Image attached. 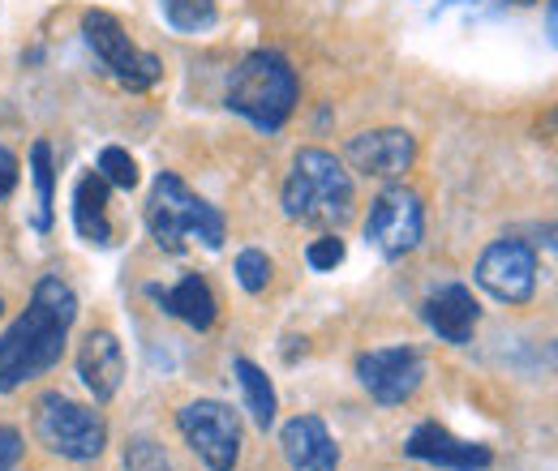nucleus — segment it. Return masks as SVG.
<instances>
[{
  "instance_id": "f257e3e1",
  "label": "nucleus",
  "mask_w": 558,
  "mask_h": 471,
  "mask_svg": "<svg viewBox=\"0 0 558 471\" xmlns=\"http://www.w3.org/2000/svg\"><path fill=\"white\" fill-rule=\"evenodd\" d=\"M77 322V296L61 274H44L31 292L26 313L0 335V395L22 391L26 382L44 377L52 364H61L65 343Z\"/></svg>"
},
{
  "instance_id": "f03ea898",
  "label": "nucleus",
  "mask_w": 558,
  "mask_h": 471,
  "mask_svg": "<svg viewBox=\"0 0 558 471\" xmlns=\"http://www.w3.org/2000/svg\"><path fill=\"white\" fill-rule=\"evenodd\" d=\"M296 99H301V82H296V69L288 65V57H279L271 48H258L232 69L223 103H228V112H236L254 129L279 134L288 125V116L296 112Z\"/></svg>"
},
{
  "instance_id": "7ed1b4c3",
  "label": "nucleus",
  "mask_w": 558,
  "mask_h": 471,
  "mask_svg": "<svg viewBox=\"0 0 558 471\" xmlns=\"http://www.w3.org/2000/svg\"><path fill=\"white\" fill-rule=\"evenodd\" d=\"M283 214L310 227H340L352 214V176L327 150H301L283 181Z\"/></svg>"
},
{
  "instance_id": "20e7f679",
  "label": "nucleus",
  "mask_w": 558,
  "mask_h": 471,
  "mask_svg": "<svg viewBox=\"0 0 558 471\" xmlns=\"http://www.w3.org/2000/svg\"><path fill=\"white\" fill-rule=\"evenodd\" d=\"M146 227L163 253H185L190 240H203L207 249H223V214L203 202L177 172H159L150 202H146Z\"/></svg>"
},
{
  "instance_id": "39448f33",
  "label": "nucleus",
  "mask_w": 558,
  "mask_h": 471,
  "mask_svg": "<svg viewBox=\"0 0 558 471\" xmlns=\"http://www.w3.org/2000/svg\"><path fill=\"white\" fill-rule=\"evenodd\" d=\"M35 437L44 450L70 463H95L108 446V424L95 407L73 404L61 391H48L35 399Z\"/></svg>"
},
{
  "instance_id": "423d86ee",
  "label": "nucleus",
  "mask_w": 558,
  "mask_h": 471,
  "mask_svg": "<svg viewBox=\"0 0 558 471\" xmlns=\"http://www.w3.org/2000/svg\"><path fill=\"white\" fill-rule=\"evenodd\" d=\"M82 39L95 52V61L104 65V73L112 82H121L125 90H150V86H159L163 61L155 52H142L108 9H86L82 13Z\"/></svg>"
},
{
  "instance_id": "0eeeda50",
  "label": "nucleus",
  "mask_w": 558,
  "mask_h": 471,
  "mask_svg": "<svg viewBox=\"0 0 558 471\" xmlns=\"http://www.w3.org/2000/svg\"><path fill=\"white\" fill-rule=\"evenodd\" d=\"M425 236V202L421 194L404 189V185H391L383 189L369 214H365V240L387 258V262H400L404 253H413Z\"/></svg>"
},
{
  "instance_id": "6e6552de",
  "label": "nucleus",
  "mask_w": 558,
  "mask_h": 471,
  "mask_svg": "<svg viewBox=\"0 0 558 471\" xmlns=\"http://www.w3.org/2000/svg\"><path fill=\"white\" fill-rule=\"evenodd\" d=\"M177 429L210 471H236V463H241V420L228 404H215V399L185 404L177 411Z\"/></svg>"
},
{
  "instance_id": "1a4fd4ad",
  "label": "nucleus",
  "mask_w": 558,
  "mask_h": 471,
  "mask_svg": "<svg viewBox=\"0 0 558 471\" xmlns=\"http://www.w3.org/2000/svg\"><path fill=\"white\" fill-rule=\"evenodd\" d=\"M356 377L369 391V399L383 407L409 404L425 382V360L417 347H378L356 356Z\"/></svg>"
},
{
  "instance_id": "9d476101",
  "label": "nucleus",
  "mask_w": 558,
  "mask_h": 471,
  "mask_svg": "<svg viewBox=\"0 0 558 471\" xmlns=\"http://www.w3.org/2000/svg\"><path fill=\"white\" fill-rule=\"evenodd\" d=\"M477 283L502 305H529L533 292H537V253H533V245H524L515 236L494 240L482 253V262H477Z\"/></svg>"
},
{
  "instance_id": "9b49d317",
  "label": "nucleus",
  "mask_w": 558,
  "mask_h": 471,
  "mask_svg": "<svg viewBox=\"0 0 558 471\" xmlns=\"http://www.w3.org/2000/svg\"><path fill=\"white\" fill-rule=\"evenodd\" d=\"M352 172L369 181H400L417 163V137L409 129H365L349 141Z\"/></svg>"
},
{
  "instance_id": "f8f14e48",
  "label": "nucleus",
  "mask_w": 558,
  "mask_h": 471,
  "mask_svg": "<svg viewBox=\"0 0 558 471\" xmlns=\"http://www.w3.org/2000/svg\"><path fill=\"white\" fill-rule=\"evenodd\" d=\"M404 455H409V459H417V463L447 468V471H486V468H494V450H489V446L456 437V433H451V429H442L438 420H425V424H417V429L409 433Z\"/></svg>"
},
{
  "instance_id": "ddd939ff",
  "label": "nucleus",
  "mask_w": 558,
  "mask_h": 471,
  "mask_svg": "<svg viewBox=\"0 0 558 471\" xmlns=\"http://www.w3.org/2000/svg\"><path fill=\"white\" fill-rule=\"evenodd\" d=\"M421 318H425V326L442 338V343L464 347V343H473V331L482 322V305L473 300V292L464 283H442V287H434L425 296Z\"/></svg>"
},
{
  "instance_id": "4468645a",
  "label": "nucleus",
  "mask_w": 558,
  "mask_h": 471,
  "mask_svg": "<svg viewBox=\"0 0 558 471\" xmlns=\"http://www.w3.org/2000/svg\"><path fill=\"white\" fill-rule=\"evenodd\" d=\"M77 377L95 404H112L125 382V351L112 331H90L77 347Z\"/></svg>"
},
{
  "instance_id": "2eb2a0df",
  "label": "nucleus",
  "mask_w": 558,
  "mask_h": 471,
  "mask_svg": "<svg viewBox=\"0 0 558 471\" xmlns=\"http://www.w3.org/2000/svg\"><path fill=\"white\" fill-rule=\"evenodd\" d=\"M279 450L292 471H340V446L318 416H292L279 429Z\"/></svg>"
},
{
  "instance_id": "dca6fc26",
  "label": "nucleus",
  "mask_w": 558,
  "mask_h": 471,
  "mask_svg": "<svg viewBox=\"0 0 558 471\" xmlns=\"http://www.w3.org/2000/svg\"><path fill=\"white\" fill-rule=\"evenodd\" d=\"M146 296H150L163 313L181 318V322L194 326V331H210V326H215L219 305H215V292H210V283L203 278V274H185L177 287H159V283H150Z\"/></svg>"
},
{
  "instance_id": "f3484780",
  "label": "nucleus",
  "mask_w": 558,
  "mask_h": 471,
  "mask_svg": "<svg viewBox=\"0 0 558 471\" xmlns=\"http://www.w3.org/2000/svg\"><path fill=\"white\" fill-rule=\"evenodd\" d=\"M108 181L99 172H82L73 185V227L86 245L108 249L112 245V223H108Z\"/></svg>"
},
{
  "instance_id": "a211bd4d",
  "label": "nucleus",
  "mask_w": 558,
  "mask_h": 471,
  "mask_svg": "<svg viewBox=\"0 0 558 471\" xmlns=\"http://www.w3.org/2000/svg\"><path fill=\"white\" fill-rule=\"evenodd\" d=\"M232 373H236V382H241V395H245V411H250V420H254L263 433H267V429H276L279 399H276L271 377H267L254 360H245V356H236V360H232Z\"/></svg>"
},
{
  "instance_id": "6ab92c4d",
  "label": "nucleus",
  "mask_w": 558,
  "mask_h": 471,
  "mask_svg": "<svg viewBox=\"0 0 558 471\" xmlns=\"http://www.w3.org/2000/svg\"><path fill=\"white\" fill-rule=\"evenodd\" d=\"M31 176H35V189H39L35 232H48V227H52V189H57V168H52V146H48L44 137L31 146Z\"/></svg>"
},
{
  "instance_id": "aec40b11",
  "label": "nucleus",
  "mask_w": 558,
  "mask_h": 471,
  "mask_svg": "<svg viewBox=\"0 0 558 471\" xmlns=\"http://www.w3.org/2000/svg\"><path fill=\"white\" fill-rule=\"evenodd\" d=\"M159 13L177 35H203L219 17L215 0H159Z\"/></svg>"
},
{
  "instance_id": "412c9836",
  "label": "nucleus",
  "mask_w": 558,
  "mask_h": 471,
  "mask_svg": "<svg viewBox=\"0 0 558 471\" xmlns=\"http://www.w3.org/2000/svg\"><path fill=\"white\" fill-rule=\"evenodd\" d=\"M95 172H99L112 189H125V194L138 185V163H134V159H130V150H121V146H104V150H99Z\"/></svg>"
},
{
  "instance_id": "4be33fe9",
  "label": "nucleus",
  "mask_w": 558,
  "mask_h": 471,
  "mask_svg": "<svg viewBox=\"0 0 558 471\" xmlns=\"http://www.w3.org/2000/svg\"><path fill=\"white\" fill-rule=\"evenodd\" d=\"M121 463H125V471H172L168 450H163L155 437H130Z\"/></svg>"
},
{
  "instance_id": "5701e85b",
  "label": "nucleus",
  "mask_w": 558,
  "mask_h": 471,
  "mask_svg": "<svg viewBox=\"0 0 558 471\" xmlns=\"http://www.w3.org/2000/svg\"><path fill=\"white\" fill-rule=\"evenodd\" d=\"M236 283H241L250 296L267 292V283H271V258H267L263 249H245V253L236 258Z\"/></svg>"
},
{
  "instance_id": "b1692460",
  "label": "nucleus",
  "mask_w": 558,
  "mask_h": 471,
  "mask_svg": "<svg viewBox=\"0 0 558 471\" xmlns=\"http://www.w3.org/2000/svg\"><path fill=\"white\" fill-rule=\"evenodd\" d=\"M305 262H310V270H336L344 262V240L340 236H318L305 249Z\"/></svg>"
},
{
  "instance_id": "393cba45",
  "label": "nucleus",
  "mask_w": 558,
  "mask_h": 471,
  "mask_svg": "<svg viewBox=\"0 0 558 471\" xmlns=\"http://www.w3.org/2000/svg\"><path fill=\"white\" fill-rule=\"evenodd\" d=\"M22 450H26L22 433H17L13 424H0V471L17 468V463H22Z\"/></svg>"
},
{
  "instance_id": "a878e982",
  "label": "nucleus",
  "mask_w": 558,
  "mask_h": 471,
  "mask_svg": "<svg viewBox=\"0 0 558 471\" xmlns=\"http://www.w3.org/2000/svg\"><path fill=\"white\" fill-rule=\"evenodd\" d=\"M17 172H22V168H17V154L0 146V202H4V198L17 189Z\"/></svg>"
},
{
  "instance_id": "bb28decb",
  "label": "nucleus",
  "mask_w": 558,
  "mask_h": 471,
  "mask_svg": "<svg viewBox=\"0 0 558 471\" xmlns=\"http://www.w3.org/2000/svg\"><path fill=\"white\" fill-rule=\"evenodd\" d=\"M0 313H4V296H0Z\"/></svg>"
}]
</instances>
